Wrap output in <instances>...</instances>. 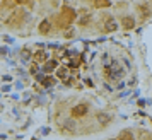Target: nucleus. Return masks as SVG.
I'll return each instance as SVG.
<instances>
[{"label":"nucleus","mask_w":152,"mask_h":140,"mask_svg":"<svg viewBox=\"0 0 152 140\" xmlns=\"http://www.w3.org/2000/svg\"><path fill=\"white\" fill-rule=\"evenodd\" d=\"M96 121L99 123L101 126H108L113 121V116H111L110 113H104V111H99L96 114Z\"/></svg>","instance_id":"nucleus-5"},{"label":"nucleus","mask_w":152,"mask_h":140,"mask_svg":"<svg viewBox=\"0 0 152 140\" xmlns=\"http://www.w3.org/2000/svg\"><path fill=\"white\" fill-rule=\"evenodd\" d=\"M2 39H4L5 43H9V44H14V38H12V36H4Z\"/></svg>","instance_id":"nucleus-21"},{"label":"nucleus","mask_w":152,"mask_h":140,"mask_svg":"<svg viewBox=\"0 0 152 140\" xmlns=\"http://www.w3.org/2000/svg\"><path fill=\"white\" fill-rule=\"evenodd\" d=\"M56 80H58L56 77H53V75H48V74H46V75H45V79L41 80V85H45V87H51V85L56 84Z\"/></svg>","instance_id":"nucleus-13"},{"label":"nucleus","mask_w":152,"mask_h":140,"mask_svg":"<svg viewBox=\"0 0 152 140\" xmlns=\"http://www.w3.org/2000/svg\"><path fill=\"white\" fill-rule=\"evenodd\" d=\"M132 139H135V133L130 128H125L118 133V140H132Z\"/></svg>","instance_id":"nucleus-10"},{"label":"nucleus","mask_w":152,"mask_h":140,"mask_svg":"<svg viewBox=\"0 0 152 140\" xmlns=\"http://www.w3.org/2000/svg\"><path fill=\"white\" fill-rule=\"evenodd\" d=\"M128 94H132V92H130V91H123V92H120V94H118V98H120V99H123V98H126Z\"/></svg>","instance_id":"nucleus-23"},{"label":"nucleus","mask_w":152,"mask_h":140,"mask_svg":"<svg viewBox=\"0 0 152 140\" xmlns=\"http://www.w3.org/2000/svg\"><path fill=\"white\" fill-rule=\"evenodd\" d=\"M15 89H17V91L22 89V82H15Z\"/></svg>","instance_id":"nucleus-29"},{"label":"nucleus","mask_w":152,"mask_h":140,"mask_svg":"<svg viewBox=\"0 0 152 140\" xmlns=\"http://www.w3.org/2000/svg\"><path fill=\"white\" fill-rule=\"evenodd\" d=\"M0 55L2 56H10L12 53H10V50H9L7 46H2V48H0Z\"/></svg>","instance_id":"nucleus-17"},{"label":"nucleus","mask_w":152,"mask_h":140,"mask_svg":"<svg viewBox=\"0 0 152 140\" xmlns=\"http://www.w3.org/2000/svg\"><path fill=\"white\" fill-rule=\"evenodd\" d=\"M31 58H33V53H31L28 48H24L21 51V62H22V65H28V62L31 60Z\"/></svg>","instance_id":"nucleus-15"},{"label":"nucleus","mask_w":152,"mask_h":140,"mask_svg":"<svg viewBox=\"0 0 152 140\" xmlns=\"http://www.w3.org/2000/svg\"><path fill=\"white\" fill-rule=\"evenodd\" d=\"M9 91H10V85L9 84H5L4 87H2V92H9Z\"/></svg>","instance_id":"nucleus-27"},{"label":"nucleus","mask_w":152,"mask_h":140,"mask_svg":"<svg viewBox=\"0 0 152 140\" xmlns=\"http://www.w3.org/2000/svg\"><path fill=\"white\" fill-rule=\"evenodd\" d=\"M58 126H60V130H62V132L70 133V135L77 132V121H75V118H74V116H72V118L60 120V121H58Z\"/></svg>","instance_id":"nucleus-3"},{"label":"nucleus","mask_w":152,"mask_h":140,"mask_svg":"<svg viewBox=\"0 0 152 140\" xmlns=\"http://www.w3.org/2000/svg\"><path fill=\"white\" fill-rule=\"evenodd\" d=\"M125 87H126V84H125L123 80H120V82H116V84H115V89H116V91H123Z\"/></svg>","instance_id":"nucleus-18"},{"label":"nucleus","mask_w":152,"mask_h":140,"mask_svg":"<svg viewBox=\"0 0 152 140\" xmlns=\"http://www.w3.org/2000/svg\"><path fill=\"white\" fill-rule=\"evenodd\" d=\"M50 29H51V22L48 21V19H45V21H41V24H39V34H48Z\"/></svg>","instance_id":"nucleus-12"},{"label":"nucleus","mask_w":152,"mask_h":140,"mask_svg":"<svg viewBox=\"0 0 152 140\" xmlns=\"http://www.w3.org/2000/svg\"><path fill=\"white\" fill-rule=\"evenodd\" d=\"M121 62L125 63V69H126V70H130V69H132V65H130V62H128V60H126V58H121Z\"/></svg>","instance_id":"nucleus-22"},{"label":"nucleus","mask_w":152,"mask_h":140,"mask_svg":"<svg viewBox=\"0 0 152 140\" xmlns=\"http://www.w3.org/2000/svg\"><path fill=\"white\" fill-rule=\"evenodd\" d=\"M41 133H43V137H46V135L50 133V128H48V126H45V128H41Z\"/></svg>","instance_id":"nucleus-24"},{"label":"nucleus","mask_w":152,"mask_h":140,"mask_svg":"<svg viewBox=\"0 0 152 140\" xmlns=\"http://www.w3.org/2000/svg\"><path fill=\"white\" fill-rule=\"evenodd\" d=\"M138 10H140L142 19H149V17H151V14H152L151 5H140V7H138Z\"/></svg>","instance_id":"nucleus-14"},{"label":"nucleus","mask_w":152,"mask_h":140,"mask_svg":"<svg viewBox=\"0 0 152 140\" xmlns=\"http://www.w3.org/2000/svg\"><path fill=\"white\" fill-rule=\"evenodd\" d=\"M116 29H118V22L113 17H108L106 22H104V33H115Z\"/></svg>","instance_id":"nucleus-8"},{"label":"nucleus","mask_w":152,"mask_h":140,"mask_svg":"<svg viewBox=\"0 0 152 140\" xmlns=\"http://www.w3.org/2000/svg\"><path fill=\"white\" fill-rule=\"evenodd\" d=\"M94 7H96V9L111 7V0H94Z\"/></svg>","instance_id":"nucleus-16"},{"label":"nucleus","mask_w":152,"mask_h":140,"mask_svg":"<svg viewBox=\"0 0 152 140\" xmlns=\"http://www.w3.org/2000/svg\"><path fill=\"white\" fill-rule=\"evenodd\" d=\"M137 104H138V106H145V99H138Z\"/></svg>","instance_id":"nucleus-28"},{"label":"nucleus","mask_w":152,"mask_h":140,"mask_svg":"<svg viewBox=\"0 0 152 140\" xmlns=\"http://www.w3.org/2000/svg\"><path fill=\"white\" fill-rule=\"evenodd\" d=\"M77 19V12L74 9H69V7H63L62 12L58 14V28H70V24H74V21Z\"/></svg>","instance_id":"nucleus-2"},{"label":"nucleus","mask_w":152,"mask_h":140,"mask_svg":"<svg viewBox=\"0 0 152 140\" xmlns=\"http://www.w3.org/2000/svg\"><path fill=\"white\" fill-rule=\"evenodd\" d=\"M132 96H133V98H138V96H140V91H138V89H137V91H133Z\"/></svg>","instance_id":"nucleus-30"},{"label":"nucleus","mask_w":152,"mask_h":140,"mask_svg":"<svg viewBox=\"0 0 152 140\" xmlns=\"http://www.w3.org/2000/svg\"><path fill=\"white\" fill-rule=\"evenodd\" d=\"M39 70H41V67H38V63L34 62V65H33V69H31V74L34 75V74H38V72H39Z\"/></svg>","instance_id":"nucleus-20"},{"label":"nucleus","mask_w":152,"mask_h":140,"mask_svg":"<svg viewBox=\"0 0 152 140\" xmlns=\"http://www.w3.org/2000/svg\"><path fill=\"white\" fill-rule=\"evenodd\" d=\"M103 70H104L106 80H108V82H113V84H116L118 80H121V79L125 77V74H126V69H123V67L120 65V62H118L116 58H113L108 67H103Z\"/></svg>","instance_id":"nucleus-1"},{"label":"nucleus","mask_w":152,"mask_h":140,"mask_svg":"<svg viewBox=\"0 0 152 140\" xmlns=\"http://www.w3.org/2000/svg\"><path fill=\"white\" fill-rule=\"evenodd\" d=\"M84 80H86V85H91V87L94 85V82H92V79H84Z\"/></svg>","instance_id":"nucleus-25"},{"label":"nucleus","mask_w":152,"mask_h":140,"mask_svg":"<svg viewBox=\"0 0 152 140\" xmlns=\"http://www.w3.org/2000/svg\"><path fill=\"white\" fill-rule=\"evenodd\" d=\"M89 108L91 106L87 104V103H79V104H75L72 108V116H74V118H84V116L89 113Z\"/></svg>","instance_id":"nucleus-4"},{"label":"nucleus","mask_w":152,"mask_h":140,"mask_svg":"<svg viewBox=\"0 0 152 140\" xmlns=\"http://www.w3.org/2000/svg\"><path fill=\"white\" fill-rule=\"evenodd\" d=\"M2 80H4V82H10V80H12V77H10V75H4V77H2Z\"/></svg>","instance_id":"nucleus-26"},{"label":"nucleus","mask_w":152,"mask_h":140,"mask_svg":"<svg viewBox=\"0 0 152 140\" xmlns=\"http://www.w3.org/2000/svg\"><path fill=\"white\" fill-rule=\"evenodd\" d=\"M50 53H46V51H43V50H38L34 55H33V60H34L36 63H45L46 60H48Z\"/></svg>","instance_id":"nucleus-9"},{"label":"nucleus","mask_w":152,"mask_h":140,"mask_svg":"<svg viewBox=\"0 0 152 140\" xmlns=\"http://www.w3.org/2000/svg\"><path fill=\"white\" fill-rule=\"evenodd\" d=\"M55 72H56V79H60V80L69 79V67H58Z\"/></svg>","instance_id":"nucleus-11"},{"label":"nucleus","mask_w":152,"mask_h":140,"mask_svg":"<svg viewBox=\"0 0 152 140\" xmlns=\"http://www.w3.org/2000/svg\"><path fill=\"white\" fill-rule=\"evenodd\" d=\"M58 69V62L56 60H46L45 62V67H41V70L45 72V74H51V72H55V70Z\"/></svg>","instance_id":"nucleus-7"},{"label":"nucleus","mask_w":152,"mask_h":140,"mask_svg":"<svg viewBox=\"0 0 152 140\" xmlns=\"http://www.w3.org/2000/svg\"><path fill=\"white\" fill-rule=\"evenodd\" d=\"M120 24H121V28H123L125 31H132V29L135 28V19H133L132 15H123L121 21H120Z\"/></svg>","instance_id":"nucleus-6"},{"label":"nucleus","mask_w":152,"mask_h":140,"mask_svg":"<svg viewBox=\"0 0 152 140\" xmlns=\"http://www.w3.org/2000/svg\"><path fill=\"white\" fill-rule=\"evenodd\" d=\"M103 87H104V89H106L108 92H113V91H115V89H113V87L110 85V82H108V80H104V82H103Z\"/></svg>","instance_id":"nucleus-19"}]
</instances>
